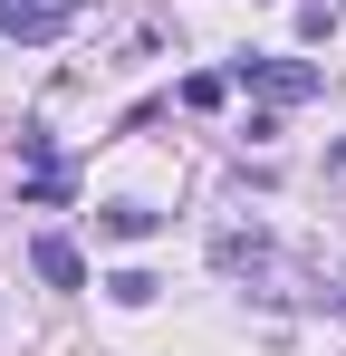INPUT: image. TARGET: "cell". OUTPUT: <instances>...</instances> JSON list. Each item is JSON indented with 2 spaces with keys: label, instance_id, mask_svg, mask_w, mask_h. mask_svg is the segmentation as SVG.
Instances as JSON below:
<instances>
[{
  "label": "cell",
  "instance_id": "obj_1",
  "mask_svg": "<svg viewBox=\"0 0 346 356\" xmlns=\"http://www.w3.org/2000/svg\"><path fill=\"white\" fill-rule=\"evenodd\" d=\"M231 77H240V87H260L270 106H298V97H318V87H327L318 67H298V58H240Z\"/></svg>",
  "mask_w": 346,
  "mask_h": 356
},
{
  "label": "cell",
  "instance_id": "obj_2",
  "mask_svg": "<svg viewBox=\"0 0 346 356\" xmlns=\"http://www.w3.org/2000/svg\"><path fill=\"white\" fill-rule=\"evenodd\" d=\"M87 0H0V39H58Z\"/></svg>",
  "mask_w": 346,
  "mask_h": 356
},
{
  "label": "cell",
  "instance_id": "obj_3",
  "mask_svg": "<svg viewBox=\"0 0 346 356\" xmlns=\"http://www.w3.org/2000/svg\"><path fill=\"white\" fill-rule=\"evenodd\" d=\"M29 260H39V280H49V289H87V260H77V241H58V232H49Z\"/></svg>",
  "mask_w": 346,
  "mask_h": 356
},
{
  "label": "cell",
  "instance_id": "obj_4",
  "mask_svg": "<svg viewBox=\"0 0 346 356\" xmlns=\"http://www.w3.org/2000/svg\"><path fill=\"white\" fill-rule=\"evenodd\" d=\"M154 222H164L154 202H106V212H97V232H106V241H154Z\"/></svg>",
  "mask_w": 346,
  "mask_h": 356
},
{
  "label": "cell",
  "instance_id": "obj_5",
  "mask_svg": "<svg viewBox=\"0 0 346 356\" xmlns=\"http://www.w3.org/2000/svg\"><path fill=\"white\" fill-rule=\"evenodd\" d=\"M154 289H164L154 270H115V280H106V298H115V308H145V298H154Z\"/></svg>",
  "mask_w": 346,
  "mask_h": 356
},
{
  "label": "cell",
  "instance_id": "obj_6",
  "mask_svg": "<svg viewBox=\"0 0 346 356\" xmlns=\"http://www.w3.org/2000/svg\"><path fill=\"white\" fill-rule=\"evenodd\" d=\"M222 97H231V77H183V106H192V116H212Z\"/></svg>",
  "mask_w": 346,
  "mask_h": 356
}]
</instances>
